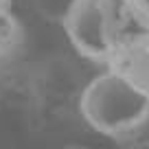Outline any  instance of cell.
I'll list each match as a JSON object with an SVG mask.
<instances>
[{
  "label": "cell",
  "instance_id": "cell-4",
  "mask_svg": "<svg viewBox=\"0 0 149 149\" xmlns=\"http://www.w3.org/2000/svg\"><path fill=\"white\" fill-rule=\"evenodd\" d=\"M72 0H35V9H40V13L48 20H59L64 18L66 9Z\"/></svg>",
  "mask_w": 149,
  "mask_h": 149
},
{
  "label": "cell",
  "instance_id": "cell-2",
  "mask_svg": "<svg viewBox=\"0 0 149 149\" xmlns=\"http://www.w3.org/2000/svg\"><path fill=\"white\" fill-rule=\"evenodd\" d=\"M70 46L105 68L149 42L147 0H72L61 18Z\"/></svg>",
  "mask_w": 149,
  "mask_h": 149
},
{
  "label": "cell",
  "instance_id": "cell-8",
  "mask_svg": "<svg viewBox=\"0 0 149 149\" xmlns=\"http://www.w3.org/2000/svg\"><path fill=\"white\" fill-rule=\"evenodd\" d=\"M147 2H149V0H147Z\"/></svg>",
  "mask_w": 149,
  "mask_h": 149
},
{
  "label": "cell",
  "instance_id": "cell-5",
  "mask_svg": "<svg viewBox=\"0 0 149 149\" xmlns=\"http://www.w3.org/2000/svg\"><path fill=\"white\" fill-rule=\"evenodd\" d=\"M132 149H149V143H140V145H136V147H132Z\"/></svg>",
  "mask_w": 149,
  "mask_h": 149
},
{
  "label": "cell",
  "instance_id": "cell-1",
  "mask_svg": "<svg viewBox=\"0 0 149 149\" xmlns=\"http://www.w3.org/2000/svg\"><path fill=\"white\" fill-rule=\"evenodd\" d=\"M84 121L116 140L149 125V42L121 55L86 84L79 99Z\"/></svg>",
  "mask_w": 149,
  "mask_h": 149
},
{
  "label": "cell",
  "instance_id": "cell-7",
  "mask_svg": "<svg viewBox=\"0 0 149 149\" xmlns=\"http://www.w3.org/2000/svg\"><path fill=\"white\" fill-rule=\"evenodd\" d=\"M0 2H11V0H0Z\"/></svg>",
  "mask_w": 149,
  "mask_h": 149
},
{
  "label": "cell",
  "instance_id": "cell-6",
  "mask_svg": "<svg viewBox=\"0 0 149 149\" xmlns=\"http://www.w3.org/2000/svg\"><path fill=\"white\" fill-rule=\"evenodd\" d=\"M64 149H88V147H79V145H70V147H64Z\"/></svg>",
  "mask_w": 149,
  "mask_h": 149
},
{
  "label": "cell",
  "instance_id": "cell-3",
  "mask_svg": "<svg viewBox=\"0 0 149 149\" xmlns=\"http://www.w3.org/2000/svg\"><path fill=\"white\" fill-rule=\"evenodd\" d=\"M29 51V37L11 2H0V97L20 74Z\"/></svg>",
  "mask_w": 149,
  "mask_h": 149
}]
</instances>
